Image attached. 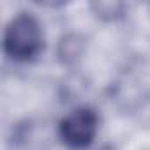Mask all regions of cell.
Listing matches in <instances>:
<instances>
[{
    "label": "cell",
    "instance_id": "1",
    "mask_svg": "<svg viewBox=\"0 0 150 150\" xmlns=\"http://www.w3.org/2000/svg\"><path fill=\"white\" fill-rule=\"evenodd\" d=\"M44 48L41 23L30 13L16 14L4 32V51L16 62L35 60Z\"/></svg>",
    "mask_w": 150,
    "mask_h": 150
},
{
    "label": "cell",
    "instance_id": "2",
    "mask_svg": "<svg viewBox=\"0 0 150 150\" xmlns=\"http://www.w3.org/2000/svg\"><path fill=\"white\" fill-rule=\"evenodd\" d=\"M97 129H99L97 113L88 106H81L60 120L58 138L65 146L72 150H83L92 145Z\"/></svg>",
    "mask_w": 150,
    "mask_h": 150
},
{
    "label": "cell",
    "instance_id": "3",
    "mask_svg": "<svg viewBox=\"0 0 150 150\" xmlns=\"http://www.w3.org/2000/svg\"><path fill=\"white\" fill-rule=\"evenodd\" d=\"M92 9L103 20H117L124 14L125 6L118 4V2H96V4H92Z\"/></svg>",
    "mask_w": 150,
    "mask_h": 150
}]
</instances>
